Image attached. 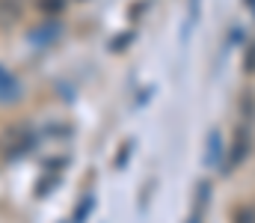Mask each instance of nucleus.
<instances>
[{"instance_id": "obj_2", "label": "nucleus", "mask_w": 255, "mask_h": 223, "mask_svg": "<svg viewBox=\"0 0 255 223\" xmlns=\"http://www.w3.org/2000/svg\"><path fill=\"white\" fill-rule=\"evenodd\" d=\"M253 6H255V0H253Z\"/></svg>"}, {"instance_id": "obj_1", "label": "nucleus", "mask_w": 255, "mask_h": 223, "mask_svg": "<svg viewBox=\"0 0 255 223\" xmlns=\"http://www.w3.org/2000/svg\"><path fill=\"white\" fill-rule=\"evenodd\" d=\"M18 95V83H15V77L6 72V69H0V101H12Z\"/></svg>"}]
</instances>
